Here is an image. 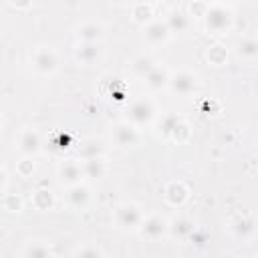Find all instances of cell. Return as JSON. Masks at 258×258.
Masks as SVG:
<instances>
[{"mask_svg":"<svg viewBox=\"0 0 258 258\" xmlns=\"http://www.w3.org/2000/svg\"><path fill=\"white\" fill-rule=\"evenodd\" d=\"M30 60H32L34 71H38V73H42V75H50V73H54L56 67H58V56H56V52H54L52 48H48V46H38V48L32 52Z\"/></svg>","mask_w":258,"mask_h":258,"instance_id":"cell-4","label":"cell"},{"mask_svg":"<svg viewBox=\"0 0 258 258\" xmlns=\"http://www.w3.org/2000/svg\"><path fill=\"white\" fill-rule=\"evenodd\" d=\"M24 256H48L50 254V250L46 248V246H38V242H30L26 248H24V252H22Z\"/></svg>","mask_w":258,"mask_h":258,"instance_id":"cell-25","label":"cell"},{"mask_svg":"<svg viewBox=\"0 0 258 258\" xmlns=\"http://www.w3.org/2000/svg\"><path fill=\"white\" fill-rule=\"evenodd\" d=\"M153 67H155V62H153L149 56H145V54L133 58V62H131V69H133V73H135L137 77H145Z\"/></svg>","mask_w":258,"mask_h":258,"instance_id":"cell-21","label":"cell"},{"mask_svg":"<svg viewBox=\"0 0 258 258\" xmlns=\"http://www.w3.org/2000/svg\"><path fill=\"white\" fill-rule=\"evenodd\" d=\"M85 175L83 171V165L75 159H64L58 167V177L62 183L67 185H75V183H81V177Z\"/></svg>","mask_w":258,"mask_h":258,"instance_id":"cell-10","label":"cell"},{"mask_svg":"<svg viewBox=\"0 0 258 258\" xmlns=\"http://www.w3.org/2000/svg\"><path fill=\"white\" fill-rule=\"evenodd\" d=\"M183 129H185V125H183L181 117L175 115V113H167V115H163L161 121H159V133H161L163 137H173V139H177L179 131H183Z\"/></svg>","mask_w":258,"mask_h":258,"instance_id":"cell-12","label":"cell"},{"mask_svg":"<svg viewBox=\"0 0 258 258\" xmlns=\"http://www.w3.org/2000/svg\"><path fill=\"white\" fill-rule=\"evenodd\" d=\"M103 151H105V145L101 139H87L83 145H81V155L83 159H89V157H103Z\"/></svg>","mask_w":258,"mask_h":258,"instance_id":"cell-19","label":"cell"},{"mask_svg":"<svg viewBox=\"0 0 258 258\" xmlns=\"http://www.w3.org/2000/svg\"><path fill=\"white\" fill-rule=\"evenodd\" d=\"M155 117V107L149 99H137L127 109V121H131L135 127L149 125Z\"/></svg>","mask_w":258,"mask_h":258,"instance_id":"cell-2","label":"cell"},{"mask_svg":"<svg viewBox=\"0 0 258 258\" xmlns=\"http://www.w3.org/2000/svg\"><path fill=\"white\" fill-rule=\"evenodd\" d=\"M232 12L222 6V4H214L210 6L206 12H204V22H206V28L212 32V34H224L230 30L232 26Z\"/></svg>","mask_w":258,"mask_h":258,"instance_id":"cell-1","label":"cell"},{"mask_svg":"<svg viewBox=\"0 0 258 258\" xmlns=\"http://www.w3.org/2000/svg\"><path fill=\"white\" fill-rule=\"evenodd\" d=\"M169 232L173 238H179V240H187L194 232H196V226L191 220L187 218H175L171 224H169Z\"/></svg>","mask_w":258,"mask_h":258,"instance_id":"cell-17","label":"cell"},{"mask_svg":"<svg viewBox=\"0 0 258 258\" xmlns=\"http://www.w3.org/2000/svg\"><path fill=\"white\" fill-rule=\"evenodd\" d=\"M149 16H151V8H149L145 2L135 4V8H133V18H135L137 22H145V20H149Z\"/></svg>","mask_w":258,"mask_h":258,"instance_id":"cell-24","label":"cell"},{"mask_svg":"<svg viewBox=\"0 0 258 258\" xmlns=\"http://www.w3.org/2000/svg\"><path fill=\"white\" fill-rule=\"evenodd\" d=\"M89 198H91V194H89V187H87V185H83V183L69 185V191H67V202H69L73 208H77V210L85 208V206L89 204Z\"/></svg>","mask_w":258,"mask_h":258,"instance_id":"cell-15","label":"cell"},{"mask_svg":"<svg viewBox=\"0 0 258 258\" xmlns=\"http://www.w3.org/2000/svg\"><path fill=\"white\" fill-rule=\"evenodd\" d=\"M113 141L119 145V147H135L137 141H139V133H137V127L131 123V121H121L113 127Z\"/></svg>","mask_w":258,"mask_h":258,"instance_id":"cell-7","label":"cell"},{"mask_svg":"<svg viewBox=\"0 0 258 258\" xmlns=\"http://www.w3.org/2000/svg\"><path fill=\"white\" fill-rule=\"evenodd\" d=\"M115 222H117V226L123 228V230L139 228L141 222H143V214H141V210H139L137 204L127 202V204L117 206V210H115Z\"/></svg>","mask_w":258,"mask_h":258,"instance_id":"cell-3","label":"cell"},{"mask_svg":"<svg viewBox=\"0 0 258 258\" xmlns=\"http://www.w3.org/2000/svg\"><path fill=\"white\" fill-rule=\"evenodd\" d=\"M103 56V48L99 42H79L77 48H75V58L81 62V64H95L99 62Z\"/></svg>","mask_w":258,"mask_h":258,"instance_id":"cell-8","label":"cell"},{"mask_svg":"<svg viewBox=\"0 0 258 258\" xmlns=\"http://www.w3.org/2000/svg\"><path fill=\"white\" fill-rule=\"evenodd\" d=\"M34 204L40 210H50L52 208V194L48 189H38L34 194Z\"/></svg>","mask_w":258,"mask_h":258,"instance_id":"cell-23","label":"cell"},{"mask_svg":"<svg viewBox=\"0 0 258 258\" xmlns=\"http://www.w3.org/2000/svg\"><path fill=\"white\" fill-rule=\"evenodd\" d=\"M250 232H254L252 222L240 220V222H238V226H236V234H238V236H246V234H250Z\"/></svg>","mask_w":258,"mask_h":258,"instance_id":"cell-26","label":"cell"},{"mask_svg":"<svg viewBox=\"0 0 258 258\" xmlns=\"http://www.w3.org/2000/svg\"><path fill=\"white\" fill-rule=\"evenodd\" d=\"M40 149V137L32 129H24L18 137V151L22 155H34Z\"/></svg>","mask_w":258,"mask_h":258,"instance_id":"cell-13","label":"cell"},{"mask_svg":"<svg viewBox=\"0 0 258 258\" xmlns=\"http://www.w3.org/2000/svg\"><path fill=\"white\" fill-rule=\"evenodd\" d=\"M103 26L99 22H83L75 28V36L81 40V42H99L103 38Z\"/></svg>","mask_w":258,"mask_h":258,"instance_id":"cell-11","label":"cell"},{"mask_svg":"<svg viewBox=\"0 0 258 258\" xmlns=\"http://www.w3.org/2000/svg\"><path fill=\"white\" fill-rule=\"evenodd\" d=\"M236 48H238V54L244 58H256L258 56V40L256 38H242Z\"/></svg>","mask_w":258,"mask_h":258,"instance_id":"cell-20","label":"cell"},{"mask_svg":"<svg viewBox=\"0 0 258 258\" xmlns=\"http://www.w3.org/2000/svg\"><path fill=\"white\" fill-rule=\"evenodd\" d=\"M167 200L171 204H181L185 200V187L181 183H171L167 187Z\"/></svg>","mask_w":258,"mask_h":258,"instance_id":"cell-22","label":"cell"},{"mask_svg":"<svg viewBox=\"0 0 258 258\" xmlns=\"http://www.w3.org/2000/svg\"><path fill=\"white\" fill-rule=\"evenodd\" d=\"M83 171L87 177H103L105 173V161L103 157H89L83 161Z\"/></svg>","mask_w":258,"mask_h":258,"instance_id":"cell-18","label":"cell"},{"mask_svg":"<svg viewBox=\"0 0 258 258\" xmlns=\"http://www.w3.org/2000/svg\"><path fill=\"white\" fill-rule=\"evenodd\" d=\"M77 254H79V256H101L103 252H101L99 248H85V250H79Z\"/></svg>","mask_w":258,"mask_h":258,"instance_id":"cell-27","label":"cell"},{"mask_svg":"<svg viewBox=\"0 0 258 258\" xmlns=\"http://www.w3.org/2000/svg\"><path fill=\"white\" fill-rule=\"evenodd\" d=\"M165 22H167L169 30L175 32V34H181V32H185L189 28V16L181 8H171L167 12V16H165Z\"/></svg>","mask_w":258,"mask_h":258,"instance_id":"cell-14","label":"cell"},{"mask_svg":"<svg viewBox=\"0 0 258 258\" xmlns=\"http://www.w3.org/2000/svg\"><path fill=\"white\" fill-rule=\"evenodd\" d=\"M169 34H171V30H169L165 20H151L143 28V38L149 44H161V42H165L169 38Z\"/></svg>","mask_w":258,"mask_h":258,"instance_id":"cell-9","label":"cell"},{"mask_svg":"<svg viewBox=\"0 0 258 258\" xmlns=\"http://www.w3.org/2000/svg\"><path fill=\"white\" fill-rule=\"evenodd\" d=\"M218 2H230V0H218Z\"/></svg>","mask_w":258,"mask_h":258,"instance_id":"cell-29","label":"cell"},{"mask_svg":"<svg viewBox=\"0 0 258 258\" xmlns=\"http://www.w3.org/2000/svg\"><path fill=\"white\" fill-rule=\"evenodd\" d=\"M111 2H115V4H127V2H131V0H111Z\"/></svg>","mask_w":258,"mask_h":258,"instance_id":"cell-28","label":"cell"},{"mask_svg":"<svg viewBox=\"0 0 258 258\" xmlns=\"http://www.w3.org/2000/svg\"><path fill=\"white\" fill-rule=\"evenodd\" d=\"M169 89L179 97H187L198 89V77L189 71H177L169 75Z\"/></svg>","mask_w":258,"mask_h":258,"instance_id":"cell-5","label":"cell"},{"mask_svg":"<svg viewBox=\"0 0 258 258\" xmlns=\"http://www.w3.org/2000/svg\"><path fill=\"white\" fill-rule=\"evenodd\" d=\"M143 79H145V85L151 91H159V89H163V87L169 85V73L165 69H161V67H153Z\"/></svg>","mask_w":258,"mask_h":258,"instance_id":"cell-16","label":"cell"},{"mask_svg":"<svg viewBox=\"0 0 258 258\" xmlns=\"http://www.w3.org/2000/svg\"><path fill=\"white\" fill-rule=\"evenodd\" d=\"M167 230H169V222H167L165 218H161V216H149V218H145V220L141 222V226H139L141 238H143V240H149V242L159 240Z\"/></svg>","mask_w":258,"mask_h":258,"instance_id":"cell-6","label":"cell"},{"mask_svg":"<svg viewBox=\"0 0 258 258\" xmlns=\"http://www.w3.org/2000/svg\"><path fill=\"white\" fill-rule=\"evenodd\" d=\"M149 2H157V0H149Z\"/></svg>","mask_w":258,"mask_h":258,"instance_id":"cell-30","label":"cell"}]
</instances>
